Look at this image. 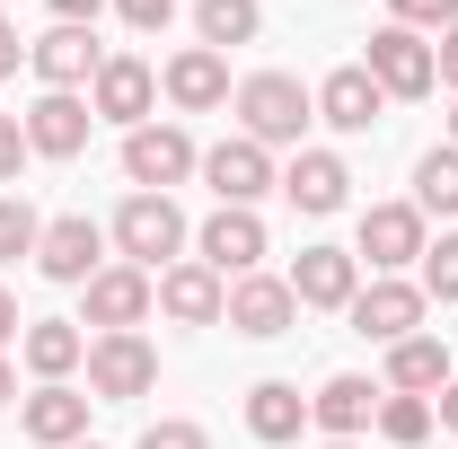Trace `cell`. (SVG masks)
<instances>
[{
    "label": "cell",
    "mask_w": 458,
    "mask_h": 449,
    "mask_svg": "<svg viewBox=\"0 0 458 449\" xmlns=\"http://www.w3.org/2000/svg\"><path fill=\"white\" fill-rule=\"evenodd\" d=\"M89 123H98V106H80L71 89H45V97L27 106V150H36V159H80V150H89Z\"/></svg>",
    "instance_id": "7"
},
{
    "label": "cell",
    "mask_w": 458,
    "mask_h": 449,
    "mask_svg": "<svg viewBox=\"0 0 458 449\" xmlns=\"http://www.w3.org/2000/svg\"><path fill=\"white\" fill-rule=\"evenodd\" d=\"M370 396H379V388H370V379H352V370H344V379H327V388L309 396V423H327L335 441H352V432H361V423L379 414Z\"/></svg>",
    "instance_id": "25"
},
{
    "label": "cell",
    "mask_w": 458,
    "mask_h": 449,
    "mask_svg": "<svg viewBox=\"0 0 458 449\" xmlns=\"http://www.w3.org/2000/svg\"><path fill=\"white\" fill-rule=\"evenodd\" d=\"M414 212H458V150H432L414 168Z\"/></svg>",
    "instance_id": "27"
},
{
    "label": "cell",
    "mask_w": 458,
    "mask_h": 449,
    "mask_svg": "<svg viewBox=\"0 0 458 449\" xmlns=\"http://www.w3.org/2000/svg\"><path fill=\"white\" fill-rule=\"evenodd\" d=\"M98 9H106V0H54V18H62V27H89Z\"/></svg>",
    "instance_id": "35"
},
{
    "label": "cell",
    "mask_w": 458,
    "mask_h": 449,
    "mask_svg": "<svg viewBox=\"0 0 458 449\" xmlns=\"http://www.w3.org/2000/svg\"><path fill=\"white\" fill-rule=\"evenodd\" d=\"M441 423H450V432H458V379H450V388H441Z\"/></svg>",
    "instance_id": "39"
},
{
    "label": "cell",
    "mask_w": 458,
    "mask_h": 449,
    "mask_svg": "<svg viewBox=\"0 0 458 449\" xmlns=\"http://www.w3.org/2000/svg\"><path fill=\"white\" fill-rule=\"evenodd\" d=\"M168 97H176V106H194V114L221 106V97H229V62L212 54V45H185V54L168 62Z\"/></svg>",
    "instance_id": "22"
},
{
    "label": "cell",
    "mask_w": 458,
    "mask_h": 449,
    "mask_svg": "<svg viewBox=\"0 0 458 449\" xmlns=\"http://www.w3.org/2000/svg\"><path fill=\"white\" fill-rule=\"evenodd\" d=\"M141 449H212V441H203L194 423H150V432H141Z\"/></svg>",
    "instance_id": "34"
},
{
    "label": "cell",
    "mask_w": 458,
    "mask_h": 449,
    "mask_svg": "<svg viewBox=\"0 0 458 449\" xmlns=\"http://www.w3.org/2000/svg\"><path fill=\"white\" fill-rule=\"evenodd\" d=\"M238 335H291V318H300V300H291V282H274V274H238L229 282V309H221Z\"/></svg>",
    "instance_id": "8"
},
{
    "label": "cell",
    "mask_w": 458,
    "mask_h": 449,
    "mask_svg": "<svg viewBox=\"0 0 458 449\" xmlns=\"http://www.w3.org/2000/svg\"><path fill=\"white\" fill-rule=\"evenodd\" d=\"M309 114H318V97L291 80V71H256L247 89H238V123H247V141H300L309 132Z\"/></svg>",
    "instance_id": "1"
},
{
    "label": "cell",
    "mask_w": 458,
    "mask_h": 449,
    "mask_svg": "<svg viewBox=\"0 0 458 449\" xmlns=\"http://www.w3.org/2000/svg\"><path fill=\"white\" fill-rule=\"evenodd\" d=\"M379 432H388L397 449H414L423 432H432V396H397V388H388V396H379Z\"/></svg>",
    "instance_id": "28"
},
{
    "label": "cell",
    "mask_w": 458,
    "mask_h": 449,
    "mask_svg": "<svg viewBox=\"0 0 458 449\" xmlns=\"http://www.w3.org/2000/svg\"><path fill=\"white\" fill-rule=\"evenodd\" d=\"M80 449H98V441H80Z\"/></svg>",
    "instance_id": "43"
},
{
    "label": "cell",
    "mask_w": 458,
    "mask_h": 449,
    "mask_svg": "<svg viewBox=\"0 0 458 449\" xmlns=\"http://www.w3.org/2000/svg\"><path fill=\"white\" fill-rule=\"evenodd\" d=\"M0 343H18V300L0 291Z\"/></svg>",
    "instance_id": "38"
},
{
    "label": "cell",
    "mask_w": 458,
    "mask_h": 449,
    "mask_svg": "<svg viewBox=\"0 0 458 449\" xmlns=\"http://www.w3.org/2000/svg\"><path fill=\"white\" fill-rule=\"evenodd\" d=\"M388 388H397V396H441V388H450V352H441L432 335L388 343Z\"/></svg>",
    "instance_id": "21"
},
{
    "label": "cell",
    "mask_w": 458,
    "mask_h": 449,
    "mask_svg": "<svg viewBox=\"0 0 458 449\" xmlns=\"http://www.w3.org/2000/svg\"><path fill=\"white\" fill-rule=\"evenodd\" d=\"M27 159H36V150H27V123H18V114H0V185H18Z\"/></svg>",
    "instance_id": "32"
},
{
    "label": "cell",
    "mask_w": 458,
    "mask_h": 449,
    "mask_svg": "<svg viewBox=\"0 0 458 449\" xmlns=\"http://www.w3.org/2000/svg\"><path fill=\"white\" fill-rule=\"evenodd\" d=\"M150 300H159V282L141 274V265H106V274L89 282V326L98 335H132L150 318Z\"/></svg>",
    "instance_id": "5"
},
{
    "label": "cell",
    "mask_w": 458,
    "mask_h": 449,
    "mask_svg": "<svg viewBox=\"0 0 458 449\" xmlns=\"http://www.w3.org/2000/svg\"><path fill=\"white\" fill-rule=\"evenodd\" d=\"M423 300H458V238H423Z\"/></svg>",
    "instance_id": "29"
},
{
    "label": "cell",
    "mask_w": 458,
    "mask_h": 449,
    "mask_svg": "<svg viewBox=\"0 0 458 449\" xmlns=\"http://www.w3.org/2000/svg\"><path fill=\"white\" fill-rule=\"evenodd\" d=\"M361 71H370V80H379L388 97H423V89L441 80V71H432V45H423L414 27H379V36H370V62H361Z\"/></svg>",
    "instance_id": "6"
},
{
    "label": "cell",
    "mask_w": 458,
    "mask_h": 449,
    "mask_svg": "<svg viewBox=\"0 0 458 449\" xmlns=\"http://www.w3.org/2000/svg\"><path fill=\"white\" fill-rule=\"evenodd\" d=\"M300 423H309V396L291 388V379L247 388V432H256V441H300Z\"/></svg>",
    "instance_id": "24"
},
{
    "label": "cell",
    "mask_w": 458,
    "mask_h": 449,
    "mask_svg": "<svg viewBox=\"0 0 458 449\" xmlns=\"http://www.w3.org/2000/svg\"><path fill=\"white\" fill-rule=\"evenodd\" d=\"M203 265H212V274H256V265H265V221H256V212H238V203H221V212H212V221H203Z\"/></svg>",
    "instance_id": "13"
},
{
    "label": "cell",
    "mask_w": 458,
    "mask_h": 449,
    "mask_svg": "<svg viewBox=\"0 0 458 449\" xmlns=\"http://www.w3.org/2000/svg\"><path fill=\"white\" fill-rule=\"evenodd\" d=\"M450 150H458V114H450Z\"/></svg>",
    "instance_id": "41"
},
{
    "label": "cell",
    "mask_w": 458,
    "mask_h": 449,
    "mask_svg": "<svg viewBox=\"0 0 458 449\" xmlns=\"http://www.w3.org/2000/svg\"><path fill=\"white\" fill-rule=\"evenodd\" d=\"M123 176L141 194H168L176 176H194V141L176 123H141V132H123Z\"/></svg>",
    "instance_id": "3"
},
{
    "label": "cell",
    "mask_w": 458,
    "mask_h": 449,
    "mask_svg": "<svg viewBox=\"0 0 458 449\" xmlns=\"http://www.w3.org/2000/svg\"><path fill=\"white\" fill-rule=\"evenodd\" d=\"M397 27H414V36L441 27V36H450V27H458V0H397Z\"/></svg>",
    "instance_id": "31"
},
{
    "label": "cell",
    "mask_w": 458,
    "mask_h": 449,
    "mask_svg": "<svg viewBox=\"0 0 458 449\" xmlns=\"http://www.w3.org/2000/svg\"><path fill=\"white\" fill-rule=\"evenodd\" d=\"M352 291H361V256H344V247H300V265H291V300H300V309H352Z\"/></svg>",
    "instance_id": "9"
},
{
    "label": "cell",
    "mask_w": 458,
    "mask_h": 449,
    "mask_svg": "<svg viewBox=\"0 0 458 449\" xmlns=\"http://www.w3.org/2000/svg\"><path fill=\"white\" fill-rule=\"evenodd\" d=\"M9 396H18V370H9V361H0V405H9Z\"/></svg>",
    "instance_id": "40"
},
{
    "label": "cell",
    "mask_w": 458,
    "mask_h": 449,
    "mask_svg": "<svg viewBox=\"0 0 458 449\" xmlns=\"http://www.w3.org/2000/svg\"><path fill=\"white\" fill-rule=\"evenodd\" d=\"M89 89H98V114H106V123H123V132H141V123H150V97H159L150 62H132V54H106Z\"/></svg>",
    "instance_id": "10"
},
{
    "label": "cell",
    "mask_w": 458,
    "mask_h": 449,
    "mask_svg": "<svg viewBox=\"0 0 458 449\" xmlns=\"http://www.w3.org/2000/svg\"><path fill=\"white\" fill-rule=\"evenodd\" d=\"M159 379V352L141 335H98L89 343V388H98V405H123V396H141Z\"/></svg>",
    "instance_id": "4"
},
{
    "label": "cell",
    "mask_w": 458,
    "mask_h": 449,
    "mask_svg": "<svg viewBox=\"0 0 458 449\" xmlns=\"http://www.w3.org/2000/svg\"><path fill=\"white\" fill-rule=\"evenodd\" d=\"M36 238H45V221H36V212H27V203L9 194V203H0V265H18V256H36Z\"/></svg>",
    "instance_id": "30"
},
{
    "label": "cell",
    "mask_w": 458,
    "mask_h": 449,
    "mask_svg": "<svg viewBox=\"0 0 458 449\" xmlns=\"http://www.w3.org/2000/svg\"><path fill=\"white\" fill-rule=\"evenodd\" d=\"M194 27H203V45L221 54V45H247L265 18H256V0H203V9H194Z\"/></svg>",
    "instance_id": "26"
},
{
    "label": "cell",
    "mask_w": 458,
    "mask_h": 449,
    "mask_svg": "<svg viewBox=\"0 0 458 449\" xmlns=\"http://www.w3.org/2000/svg\"><path fill=\"white\" fill-rule=\"evenodd\" d=\"M98 256H106V238H98V221H80V212L36 238V265H45L54 282H98V274H106Z\"/></svg>",
    "instance_id": "15"
},
{
    "label": "cell",
    "mask_w": 458,
    "mask_h": 449,
    "mask_svg": "<svg viewBox=\"0 0 458 449\" xmlns=\"http://www.w3.org/2000/svg\"><path fill=\"white\" fill-rule=\"evenodd\" d=\"M114 9H123V27H132V36H159L176 0H114Z\"/></svg>",
    "instance_id": "33"
},
{
    "label": "cell",
    "mask_w": 458,
    "mask_h": 449,
    "mask_svg": "<svg viewBox=\"0 0 458 449\" xmlns=\"http://www.w3.org/2000/svg\"><path fill=\"white\" fill-rule=\"evenodd\" d=\"M361 256H370L379 274L423 265V212H414V203H370V212H361Z\"/></svg>",
    "instance_id": "12"
},
{
    "label": "cell",
    "mask_w": 458,
    "mask_h": 449,
    "mask_svg": "<svg viewBox=\"0 0 458 449\" xmlns=\"http://www.w3.org/2000/svg\"><path fill=\"white\" fill-rule=\"evenodd\" d=\"M327 449H352V441H327Z\"/></svg>",
    "instance_id": "42"
},
{
    "label": "cell",
    "mask_w": 458,
    "mask_h": 449,
    "mask_svg": "<svg viewBox=\"0 0 458 449\" xmlns=\"http://www.w3.org/2000/svg\"><path fill=\"white\" fill-rule=\"evenodd\" d=\"M18 62H27V36H18V27L0 18V71H18Z\"/></svg>",
    "instance_id": "36"
},
{
    "label": "cell",
    "mask_w": 458,
    "mask_h": 449,
    "mask_svg": "<svg viewBox=\"0 0 458 449\" xmlns=\"http://www.w3.org/2000/svg\"><path fill=\"white\" fill-rule=\"evenodd\" d=\"M159 309H168L176 326H212L229 309V291H221L212 265H168V274H159Z\"/></svg>",
    "instance_id": "18"
},
{
    "label": "cell",
    "mask_w": 458,
    "mask_h": 449,
    "mask_svg": "<svg viewBox=\"0 0 458 449\" xmlns=\"http://www.w3.org/2000/svg\"><path fill=\"white\" fill-rule=\"evenodd\" d=\"M414 326H423V291H414V282H370V291H352V335L405 343Z\"/></svg>",
    "instance_id": "11"
},
{
    "label": "cell",
    "mask_w": 458,
    "mask_h": 449,
    "mask_svg": "<svg viewBox=\"0 0 458 449\" xmlns=\"http://www.w3.org/2000/svg\"><path fill=\"white\" fill-rule=\"evenodd\" d=\"M80 432H89V396L80 388H36L27 396V441H45V449H80Z\"/></svg>",
    "instance_id": "20"
},
{
    "label": "cell",
    "mask_w": 458,
    "mask_h": 449,
    "mask_svg": "<svg viewBox=\"0 0 458 449\" xmlns=\"http://www.w3.org/2000/svg\"><path fill=\"white\" fill-rule=\"evenodd\" d=\"M18 352H27V370H36V379L54 388V379H71V370L89 361V335H80L71 318H36V326L18 335Z\"/></svg>",
    "instance_id": "19"
},
{
    "label": "cell",
    "mask_w": 458,
    "mask_h": 449,
    "mask_svg": "<svg viewBox=\"0 0 458 449\" xmlns=\"http://www.w3.org/2000/svg\"><path fill=\"white\" fill-rule=\"evenodd\" d=\"M432 71H441V80H450V89H458V27H450V36H441V54H432Z\"/></svg>",
    "instance_id": "37"
},
{
    "label": "cell",
    "mask_w": 458,
    "mask_h": 449,
    "mask_svg": "<svg viewBox=\"0 0 458 449\" xmlns=\"http://www.w3.org/2000/svg\"><path fill=\"white\" fill-rule=\"evenodd\" d=\"M27 62H36V80H45V89H80V80H98V36H89V27H54V36H36V45H27Z\"/></svg>",
    "instance_id": "17"
},
{
    "label": "cell",
    "mask_w": 458,
    "mask_h": 449,
    "mask_svg": "<svg viewBox=\"0 0 458 449\" xmlns=\"http://www.w3.org/2000/svg\"><path fill=\"white\" fill-rule=\"evenodd\" d=\"M203 176H212V194H221V203L247 212V203L274 185V159H265V141H247V132H238V141H221V150H203Z\"/></svg>",
    "instance_id": "14"
},
{
    "label": "cell",
    "mask_w": 458,
    "mask_h": 449,
    "mask_svg": "<svg viewBox=\"0 0 458 449\" xmlns=\"http://www.w3.org/2000/svg\"><path fill=\"white\" fill-rule=\"evenodd\" d=\"M318 114H327V123H335V132H370V123H379V114H388V89H379V80H370V71H361V62H344L335 80H327V89H318Z\"/></svg>",
    "instance_id": "16"
},
{
    "label": "cell",
    "mask_w": 458,
    "mask_h": 449,
    "mask_svg": "<svg viewBox=\"0 0 458 449\" xmlns=\"http://www.w3.org/2000/svg\"><path fill=\"white\" fill-rule=\"evenodd\" d=\"M114 247H123L141 274L159 282V265H168L176 247H185V212H176L168 194H132V203L114 212Z\"/></svg>",
    "instance_id": "2"
},
{
    "label": "cell",
    "mask_w": 458,
    "mask_h": 449,
    "mask_svg": "<svg viewBox=\"0 0 458 449\" xmlns=\"http://www.w3.org/2000/svg\"><path fill=\"white\" fill-rule=\"evenodd\" d=\"M344 185H352V176H344V159H335V150H300V159L283 168V194L300 203V212H335V203H344Z\"/></svg>",
    "instance_id": "23"
}]
</instances>
